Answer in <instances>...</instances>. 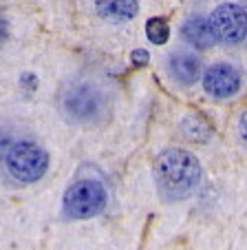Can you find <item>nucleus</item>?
<instances>
[{
  "mask_svg": "<svg viewBox=\"0 0 247 250\" xmlns=\"http://www.w3.org/2000/svg\"><path fill=\"white\" fill-rule=\"evenodd\" d=\"M7 38V22H5V18H0V42Z\"/></svg>",
  "mask_w": 247,
  "mask_h": 250,
  "instance_id": "obj_14",
  "label": "nucleus"
},
{
  "mask_svg": "<svg viewBox=\"0 0 247 250\" xmlns=\"http://www.w3.org/2000/svg\"><path fill=\"white\" fill-rule=\"evenodd\" d=\"M216 40L225 44H241L247 38V9L236 2H223L210 16Z\"/></svg>",
  "mask_w": 247,
  "mask_h": 250,
  "instance_id": "obj_5",
  "label": "nucleus"
},
{
  "mask_svg": "<svg viewBox=\"0 0 247 250\" xmlns=\"http://www.w3.org/2000/svg\"><path fill=\"white\" fill-rule=\"evenodd\" d=\"M181 131L190 142H208L210 140V135H212L210 122H208L203 115H199V113L188 115V118L181 122Z\"/></svg>",
  "mask_w": 247,
  "mask_h": 250,
  "instance_id": "obj_10",
  "label": "nucleus"
},
{
  "mask_svg": "<svg viewBox=\"0 0 247 250\" xmlns=\"http://www.w3.org/2000/svg\"><path fill=\"white\" fill-rule=\"evenodd\" d=\"M106 188L97 180H77L64 195V212L73 219H89L106 206Z\"/></svg>",
  "mask_w": 247,
  "mask_h": 250,
  "instance_id": "obj_4",
  "label": "nucleus"
},
{
  "mask_svg": "<svg viewBox=\"0 0 247 250\" xmlns=\"http://www.w3.org/2000/svg\"><path fill=\"white\" fill-rule=\"evenodd\" d=\"M5 168L7 173L20 184H33L47 173L49 168V155L42 146L36 142L20 140L11 144L5 155Z\"/></svg>",
  "mask_w": 247,
  "mask_h": 250,
  "instance_id": "obj_3",
  "label": "nucleus"
},
{
  "mask_svg": "<svg viewBox=\"0 0 247 250\" xmlns=\"http://www.w3.org/2000/svg\"><path fill=\"white\" fill-rule=\"evenodd\" d=\"M97 14L111 22H128L137 16V0H97Z\"/></svg>",
  "mask_w": 247,
  "mask_h": 250,
  "instance_id": "obj_9",
  "label": "nucleus"
},
{
  "mask_svg": "<svg viewBox=\"0 0 247 250\" xmlns=\"http://www.w3.org/2000/svg\"><path fill=\"white\" fill-rule=\"evenodd\" d=\"M152 175L161 197L181 202L190 197L201 184V164L183 148H168L154 160Z\"/></svg>",
  "mask_w": 247,
  "mask_h": 250,
  "instance_id": "obj_1",
  "label": "nucleus"
},
{
  "mask_svg": "<svg viewBox=\"0 0 247 250\" xmlns=\"http://www.w3.org/2000/svg\"><path fill=\"white\" fill-rule=\"evenodd\" d=\"M170 76L179 82V84H194L203 73H201V60L194 58L192 53H172L168 60Z\"/></svg>",
  "mask_w": 247,
  "mask_h": 250,
  "instance_id": "obj_8",
  "label": "nucleus"
},
{
  "mask_svg": "<svg viewBox=\"0 0 247 250\" xmlns=\"http://www.w3.org/2000/svg\"><path fill=\"white\" fill-rule=\"evenodd\" d=\"M203 89L212 98L228 100L241 91V73L228 62H216L203 73Z\"/></svg>",
  "mask_w": 247,
  "mask_h": 250,
  "instance_id": "obj_6",
  "label": "nucleus"
},
{
  "mask_svg": "<svg viewBox=\"0 0 247 250\" xmlns=\"http://www.w3.org/2000/svg\"><path fill=\"white\" fill-rule=\"evenodd\" d=\"M148 58H150V53L146 51V49H135V51H133V64L135 66H146L148 64Z\"/></svg>",
  "mask_w": 247,
  "mask_h": 250,
  "instance_id": "obj_12",
  "label": "nucleus"
},
{
  "mask_svg": "<svg viewBox=\"0 0 247 250\" xmlns=\"http://www.w3.org/2000/svg\"><path fill=\"white\" fill-rule=\"evenodd\" d=\"M146 36L152 44H166L170 38V27L163 18H150L146 22Z\"/></svg>",
  "mask_w": 247,
  "mask_h": 250,
  "instance_id": "obj_11",
  "label": "nucleus"
},
{
  "mask_svg": "<svg viewBox=\"0 0 247 250\" xmlns=\"http://www.w3.org/2000/svg\"><path fill=\"white\" fill-rule=\"evenodd\" d=\"M181 36L188 44H192L194 49H210L216 42L214 29L210 24V18L203 16H192L183 22L181 27Z\"/></svg>",
  "mask_w": 247,
  "mask_h": 250,
  "instance_id": "obj_7",
  "label": "nucleus"
},
{
  "mask_svg": "<svg viewBox=\"0 0 247 250\" xmlns=\"http://www.w3.org/2000/svg\"><path fill=\"white\" fill-rule=\"evenodd\" d=\"M238 133H241L243 142H245V144H247V111L241 115V122H238Z\"/></svg>",
  "mask_w": 247,
  "mask_h": 250,
  "instance_id": "obj_13",
  "label": "nucleus"
},
{
  "mask_svg": "<svg viewBox=\"0 0 247 250\" xmlns=\"http://www.w3.org/2000/svg\"><path fill=\"white\" fill-rule=\"evenodd\" d=\"M62 113L75 124H99L108 115V98L99 86L91 82L73 84L62 93Z\"/></svg>",
  "mask_w": 247,
  "mask_h": 250,
  "instance_id": "obj_2",
  "label": "nucleus"
}]
</instances>
